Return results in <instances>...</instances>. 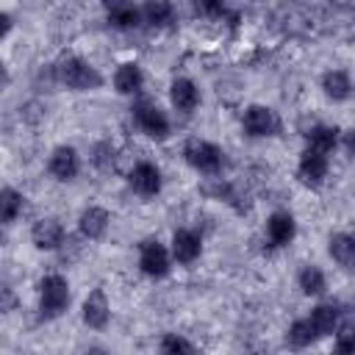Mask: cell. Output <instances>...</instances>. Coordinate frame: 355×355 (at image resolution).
I'll list each match as a JSON object with an SVG mask.
<instances>
[{"instance_id": "cell-1", "label": "cell", "mask_w": 355, "mask_h": 355, "mask_svg": "<svg viewBox=\"0 0 355 355\" xmlns=\"http://www.w3.org/2000/svg\"><path fill=\"white\" fill-rule=\"evenodd\" d=\"M55 80L61 86H67L69 92H97L105 83L103 72L94 64H89L86 58L75 55V53H67V55L58 58V64H55Z\"/></svg>"}, {"instance_id": "cell-2", "label": "cell", "mask_w": 355, "mask_h": 355, "mask_svg": "<svg viewBox=\"0 0 355 355\" xmlns=\"http://www.w3.org/2000/svg\"><path fill=\"white\" fill-rule=\"evenodd\" d=\"M183 161L200 172V175H222V169L227 166V158H225V150L208 139H186L183 144Z\"/></svg>"}, {"instance_id": "cell-3", "label": "cell", "mask_w": 355, "mask_h": 355, "mask_svg": "<svg viewBox=\"0 0 355 355\" xmlns=\"http://www.w3.org/2000/svg\"><path fill=\"white\" fill-rule=\"evenodd\" d=\"M72 291L64 275H44L39 280V319L53 322L69 308Z\"/></svg>"}, {"instance_id": "cell-4", "label": "cell", "mask_w": 355, "mask_h": 355, "mask_svg": "<svg viewBox=\"0 0 355 355\" xmlns=\"http://www.w3.org/2000/svg\"><path fill=\"white\" fill-rule=\"evenodd\" d=\"M130 116H133L136 128H139L147 139L164 141V139H169V133H172V125H169L166 111H161V105L153 103V100H147V97L133 100V105H130Z\"/></svg>"}, {"instance_id": "cell-5", "label": "cell", "mask_w": 355, "mask_h": 355, "mask_svg": "<svg viewBox=\"0 0 355 355\" xmlns=\"http://www.w3.org/2000/svg\"><path fill=\"white\" fill-rule=\"evenodd\" d=\"M241 130L250 139H275V136H280L283 122H280V116H277L275 108L261 105V103H252L241 114Z\"/></svg>"}, {"instance_id": "cell-6", "label": "cell", "mask_w": 355, "mask_h": 355, "mask_svg": "<svg viewBox=\"0 0 355 355\" xmlns=\"http://www.w3.org/2000/svg\"><path fill=\"white\" fill-rule=\"evenodd\" d=\"M139 269H141V275H147L153 280L166 277L169 269H172L169 250L158 239H141L139 241Z\"/></svg>"}, {"instance_id": "cell-7", "label": "cell", "mask_w": 355, "mask_h": 355, "mask_svg": "<svg viewBox=\"0 0 355 355\" xmlns=\"http://www.w3.org/2000/svg\"><path fill=\"white\" fill-rule=\"evenodd\" d=\"M64 239H67V230H64L61 219H55V216H42L31 227V241H33L36 250H44V252L61 250Z\"/></svg>"}, {"instance_id": "cell-8", "label": "cell", "mask_w": 355, "mask_h": 355, "mask_svg": "<svg viewBox=\"0 0 355 355\" xmlns=\"http://www.w3.org/2000/svg\"><path fill=\"white\" fill-rule=\"evenodd\" d=\"M47 172L55 180H61V183L75 180L78 172H80V155H78V150L72 144H58L50 153V158H47Z\"/></svg>"}, {"instance_id": "cell-9", "label": "cell", "mask_w": 355, "mask_h": 355, "mask_svg": "<svg viewBox=\"0 0 355 355\" xmlns=\"http://www.w3.org/2000/svg\"><path fill=\"white\" fill-rule=\"evenodd\" d=\"M128 186L139 194V197H155L164 186V178H161V169L153 164V161H139L133 164V169L128 172Z\"/></svg>"}, {"instance_id": "cell-10", "label": "cell", "mask_w": 355, "mask_h": 355, "mask_svg": "<svg viewBox=\"0 0 355 355\" xmlns=\"http://www.w3.org/2000/svg\"><path fill=\"white\" fill-rule=\"evenodd\" d=\"M80 319H83V324L92 327V330L108 327V322H111V302H108V297H105V291H103L100 286L86 294V300H83V305H80Z\"/></svg>"}, {"instance_id": "cell-11", "label": "cell", "mask_w": 355, "mask_h": 355, "mask_svg": "<svg viewBox=\"0 0 355 355\" xmlns=\"http://www.w3.org/2000/svg\"><path fill=\"white\" fill-rule=\"evenodd\" d=\"M169 255H172V261L183 263V266L194 263V261L202 255V236H200L197 230H191V227H178V230L172 233Z\"/></svg>"}, {"instance_id": "cell-12", "label": "cell", "mask_w": 355, "mask_h": 355, "mask_svg": "<svg viewBox=\"0 0 355 355\" xmlns=\"http://www.w3.org/2000/svg\"><path fill=\"white\" fill-rule=\"evenodd\" d=\"M327 169H330V158L322 155V153H313V150H302L300 153V161H297V178L311 186V189H319L327 178Z\"/></svg>"}, {"instance_id": "cell-13", "label": "cell", "mask_w": 355, "mask_h": 355, "mask_svg": "<svg viewBox=\"0 0 355 355\" xmlns=\"http://www.w3.org/2000/svg\"><path fill=\"white\" fill-rule=\"evenodd\" d=\"M169 103L180 114H194L197 105L202 103V94H200V89L191 78H175L169 83Z\"/></svg>"}, {"instance_id": "cell-14", "label": "cell", "mask_w": 355, "mask_h": 355, "mask_svg": "<svg viewBox=\"0 0 355 355\" xmlns=\"http://www.w3.org/2000/svg\"><path fill=\"white\" fill-rule=\"evenodd\" d=\"M108 225H111V214L103 205H89L78 216V230L86 241H100L108 233Z\"/></svg>"}, {"instance_id": "cell-15", "label": "cell", "mask_w": 355, "mask_h": 355, "mask_svg": "<svg viewBox=\"0 0 355 355\" xmlns=\"http://www.w3.org/2000/svg\"><path fill=\"white\" fill-rule=\"evenodd\" d=\"M297 236V219L288 211H272L266 219V239L272 247H288Z\"/></svg>"}, {"instance_id": "cell-16", "label": "cell", "mask_w": 355, "mask_h": 355, "mask_svg": "<svg viewBox=\"0 0 355 355\" xmlns=\"http://www.w3.org/2000/svg\"><path fill=\"white\" fill-rule=\"evenodd\" d=\"M305 319L313 327L316 338H327V336H336V330L341 324V311H338L336 302H319V305L311 308V313Z\"/></svg>"}, {"instance_id": "cell-17", "label": "cell", "mask_w": 355, "mask_h": 355, "mask_svg": "<svg viewBox=\"0 0 355 355\" xmlns=\"http://www.w3.org/2000/svg\"><path fill=\"white\" fill-rule=\"evenodd\" d=\"M338 141H341V128H336V125L319 122V125H311L305 130V150L330 155L333 150H338Z\"/></svg>"}, {"instance_id": "cell-18", "label": "cell", "mask_w": 355, "mask_h": 355, "mask_svg": "<svg viewBox=\"0 0 355 355\" xmlns=\"http://www.w3.org/2000/svg\"><path fill=\"white\" fill-rule=\"evenodd\" d=\"M141 86H144V72H141V67L136 61H125V64L116 67V72H114V89H116V94L133 97V94L141 92Z\"/></svg>"}, {"instance_id": "cell-19", "label": "cell", "mask_w": 355, "mask_h": 355, "mask_svg": "<svg viewBox=\"0 0 355 355\" xmlns=\"http://www.w3.org/2000/svg\"><path fill=\"white\" fill-rule=\"evenodd\" d=\"M319 83H322L324 97L333 103H347L352 97V78L347 69H327Z\"/></svg>"}, {"instance_id": "cell-20", "label": "cell", "mask_w": 355, "mask_h": 355, "mask_svg": "<svg viewBox=\"0 0 355 355\" xmlns=\"http://www.w3.org/2000/svg\"><path fill=\"white\" fill-rule=\"evenodd\" d=\"M327 255H330L341 269L349 272L352 263H355V239H352V233H347V230L333 233L330 241H327Z\"/></svg>"}, {"instance_id": "cell-21", "label": "cell", "mask_w": 355, "mask_h": 355, "mask_svg": "<svg viewBox=\"0 0 355 355\" xmlns=\"http://www.w3.org/2000/svg\"><path fill=\"white\" fill-rule=\"evenodd\" d=\"M105 19H108L114 28L130 31V28H139V25H141V11H139V6H133V3H108V6H105Z\"/></svg>"}, {"instance_id": "cell-22", "label": "cell", "mask_w": 355, "mask_h": 355, "mask_svg": "<svg viewBox=\"0 0 355 355\" xmlns=\"http://www.w3.org/2000/svg\"><path fill=\"white\" fill-rule=\"evenodd\" d=\"M141 11V22L153 25V28H166L175 22V6L166 0H150L144 6H139Z\"/></svg>"}, {"instance_id": "cell-23", "label": "cell", "mask_w": 355, "mask_h": 355, "mask_svg": "<svg viewBox=\"0 0 355 355\" xmlns=\"http://www.w3.org/2000/svg\"><path fill=\"white\" fill-rule=\"evenodd\" d=\"M297 286H300V291L305 297H322L324 288H327V277H324V272L316 263H305L297 272Z\"/></svg>"}, {"instance_id": "cell-24", "label": "cell", "mask_w": 355, "mask_h": 355, "mask_svg": "<svg viewBox=\"0 0 355 355\" xmlns=\"http://www.w3.org/2000/svg\"><path fill=\"white\" fill-rule=\"evenodd\" d=\"M22 208H25V194L22 191H17L11 186L0 189V225L17 222V216L22 214Z\"/></svg>"}, {"instance_id": "cell-25", "label": "cell", "mask_w": 355, "mask_h": 355, "mask_svg": "<svg viewBox=\"0 0 355 355\" xmlns=\"http://www.w3.org/2000/svg\"><path fill=\"white\" fill-rule=\"evenodd\" d=\"M158 355H202V352L191 338L180 333H164L158 341Z\"/></svg>"}, {"instance_id": "cell-26", "label": "cell", "mask_w": 355, "mask_h": 355, "mask_svg": "<svg viewBox=\"0 0 355 355\" xmlns=\"http://www.w3.org/2000/svg\"><path fill=\"white\" fill-rule=\"evenodd\" d=\"M319 338H316V333H313V327L308 324V319L302 316V319H294L291 324H288V330H286V344L291 347V349H308L311 344H316Z\"/></svg>"}, {"instance_id": "cell-27", "label": "cell", "mask_w": 355, "mask_h": 355, "mask_svg": "<svg viewBox=\"0 0 355 355\" xmlns=\"http://www.w3.org/2000/svg\"><path fill=\"white\" fill-rule=\"evenodd\" d=\"M114 161H116V150L111 141H97L92 147V164L100 169V172H111L114 169Z\"/></svg>"}, {"instance_id": "cell-28", "label": "cell", "mask_w": 355, "mask_h": 355, "mask_svg": "<svg viewBox=\"0 0 355 355\" xmlns=\"http://www.w3.org/2000/svg\"><path fill=\"white\" fill-rule=\"evenodd\" d=\"M330 355H355V333H352L349 324H338L336 344H333Z\"/></svg>"}, {"instance_id": "cell-29", "label": "cell", "mask_w": 355, "mask_h": 355, "mask_svg": "<svg viewBox=\"0 0 355 355\" xmlns=\"http://www.w3.org/2000/svg\"><path fill=\"white\" fill-rule=\"evenodd\" d=\"M14 308H17V294H14V288L6 286V283H0V313H8V311H14Z\"/></svg>"}, {"instance_id": "cell-30", "label": "cell", "mask_w": 355, "mask_h": 355, "mask_svg": "<svg viewBox=\"0 0 355 355\" xmlns=\"http://www.w3.org/2000/svg\"><path fill=\"white\" fill-rule=\"evenodd\" d=\"M11 28H14V17L8 11H0V39H6L11 33Z\"/></svg>"}, {"instance_id": "cell-31", "label": "cell", "mask_w": 355, "mask_h": 355, "mask_svg": "<svg viewBox=\"0 0 355 355\" xmlns=\"http://www.w3.org/2000/svg\"><path fill=\"white\" fill-rule=\"evenodd\" d=\"M8 83H11V72H8V67L0 61V94L8 89Z\"/></svg>"}, {"instance_id": "cell-32", "label": "cell", "mask_w": 355, "mask_h": 355, "mask_svg": "<svg viewBox=\"0 0 355 355\" xmlns=\"http://www.w3.org/2000/svg\"><path fill=\"white\" fill-rule=\"evenodd\" d=\"M83 355H111V352H108L105 347H97V344H94V347H89Z\"/></svg>"}, {"instance_id": "cell-33", "label": "cell", "mask_w": 355, "mask_h": 355, "mask_svg": "<svg viewBox=\"0 0 355 355\" xmlns=\"http://www.w3.org/2000/svg\"><path fill=\"white\" fill-rule=\"evenodd\" d=\"M0 239H3V230H0Z\"/></svg>"}]
</instances>
